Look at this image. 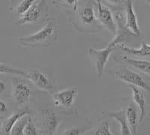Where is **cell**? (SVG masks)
<instances>
[{
	"label": "cell",
	"instance_id": "cell-1",
	"mask_svg": "<svg viewBox=\"0 0 150 135\" xmlns=\"http://www.w3.org/2000/svg\"><path fill=\"white\" fill-rule=\"evenodd\" d=\"M74 15L70 14L72 24L80 32L96 33L101 29L102 26L99 24L96 15L94 6L91 3H86L82 6L77 5L76 11L71 12Z\"/></svg>",
	"mask_w": 150,
	"mask_h": 135
},
{
	"label": "cell",
	"instance_id": "cell-2",
	"mask_svg": "<svg viewBox=\"0 0 150 135\" xmlns=\"http://www.w3.org/2000/svg\"><path fill=\"white\" fill-rule=\"evenodd\" d=\"M58 39L56 21L54 18H48L47 23L39 31L34 34L19 38V42L24 47H42L47 48L51 46Z\"/></svg>",
	"mask_w": 150,
	"mask_h": 135
},
{
	"label": "cell",
	"instance_id": "cell-3",
	"mask_svg": "<svg viewBox=\"0 0 150 135\" xmlns=\"http://www.w3.org/2000/svg\"><path fill=\"white\" fill-rule=\"evenodd\" d=\"M115 78L130 84V85L146 91L150 93V85L143 76L133 70L128 69H120L113 73Z\"/></svg>",
	"mask_w": 150,
	"mask_h": 135
},
{
	"label": "cell",
	"instance_id": "cell-4",
	"mask_svg": "<svg viewBox=\"0 0 150 135\" xmlns=\"http://www.w3.org/2000/svg\"><path fill=\"white\" fill-rule=\"evenodd\" d=\"M113 51L114 47L111 46L110 45H108L107 48L103 49H95L92 48L89 49V55L95 63L97 75L100 79L102 77L107 63Z\"/></svg>",
	"mask_w": 150,
	"mask_h": 135
},
{
	"label": "cell",
	"instance_id": "cell-5",
	"mask_svg": "<svg viewBox=\"0 0 150 135\" xmlns=\"http://www.w3.org/2000/svg\"><path fill=\"white\" fill-rule=\"evenodd\" d=\"M47 5L46 1H39L31 7L26 14L19 18L17 25H23L26 24H33L41 20L47 13Z\"/></svg>",
	"mask_w": 150,
	"mask_h": 135
},
{
	"label": "cell",
	"instance_id": "cell-6",
	"mask_svg": "<svg viewBox=\"0 0 150 135\" xmlns=\"http://www.w3.org/2000/svg\"><path fill=\"white\" fill-rule=\"evenodd\" d=\"M125 28L129 34L134 36H140V29L139 27L138 21L137 14L134 9V5L132 1H125Z\"/></svg>",
	"mask_w": 150,
	"mask_h": 135
},
{
	"label": "cell",
	"instance_id": "cell-7",
	"mask_svg": "<svg viewBox=\"0 0 150 135\" xmlns=\"http://www.w3.org/2000/svg\"><path fill=\"white\" fill-rule=\"evenodd\" d=\"M26 78L29 79L31 82H33L35 86L41 90L47 91L49 93H52L54 91V87L50 81V79L44 72L37 70H33L29 73H26Z\"/></svg>",
	"mask_w": 150,
	"mask_h": 135
},
{
	"label": "cell",
	"instance_id": "cell-8",
	"mask_svg": "<svg viewBox=\"0 0 150 135\" xmlns=\"http://www.w3.org/2000/svg\"><path fill=\"white\" fill-rule=\"evenodd\" d=\"M98 15L99 21L104 27H105L110 33L116 35L117 33V26L112 17L110 9L101 3V1L98 0L97 2Z\"/></svg>",
	"mask_w": 150,
	"mask_h": 135
},
{
	"label": "cell",
	"instance_id": "cell-9",
	"mask_svg": "<svg viewBox=\"0 0 150 135\" xmlns=\"http://www.w3.org/2000/svg\"><path fill=\"white\" fill-rule=\"evenodd\" d=\"M78 94V88L71 87L53 94V100L56 106L71 108Z\"/></svg>",
	"mask_w": 150,
	"mask_h": 135
},
{
	"label": "cell",
	"instance_id": "cell-10",
	"mask_svg": "<svg viewBox=\"0 0 150 135\" xmlns=\"http://www.w3.org/2000/svg\"><path fill=\"white\" fill-rule=\"evenodd\" d=\"M11 84L12 95L16 103L18 104H24L27 103L32 94L30 88L17 78L12 79Z\"/></svg>",
	"mask_w": 150,
	"mask_h": 135
},
{
	"label": "cell",
	"instance_id": "cell-11",
	"mask_svg": "<svg viewBox=\"0 0 150 135\" xmlns=\"http://www.w3.org/2000/svg\"><path fill=\"white\" fill-rule=\"evenodd\" d=\"M41 114L45 132L48 135H54L59 126V118L57 115L50 109L42 110Z\"/></svg>",
	"mask_w": 150,
	"mask_h": 135
},
{
	"label": "cell",
	"instance_id": "cell-12",
	"mask_svg": "<svg viewBox=\"0 0 150 135\" xmlns=\"http://www.w3.org/2000/svg\"><path fill=\"white\" fill-rule=\"evenodd\" d=\"M29 110L26 107L19 109L17 111L14 112L11 116L7 118L3 121L2 126V131L4 135H10L11 129L14 125L17 123L19 119H21L23 117L29 115Z\"/></svg>",
	"mask_w": 150,
	"mask_h": 135
},
{
	"label": "cell",
	"instance_id": "cell-13",
	"mask_svg": "<svg viewBox=\"0 0 150 135\" xmlns=\"http://www.w3.org/2000/svg\"><path fill=\"white\" fill-rule=\"evenodd\" d=\"M105 112V115L107 116L114 118L120 123V128H121V135H132L128 121H127L126 116H125V110H122L120 111Z\"/></svg>",
	"mask_w": 150,
	"mask_h": 135
},
{
	"label": "cell",
	"instance_id": "cell-14",
	"mask_svg": "<svg viewBox=\"0 0 150 135\" xmlns=\"http://www.w3.org/2000/svg\"><path fill=\"white\" fill-rule=\"evenodd\" d=\"M125 116L130 127L132 135H136L139 124V116L137 110L134 103H131L125 109Z\"/></svg>",
	"mask_w": 150,
	"mask_h": 135
},
{
	"label": "cell",
	"instance_id": "cell-15",
	"mask_svg": "<svg viewBox=\"0 0 150 135\" xmlns=\"http://www.w3.org/2000/svg\"><path fill=\"white\" fill-rule=\"evenodd\" d=\"M130 88L133 91V101L135 104L140 109V115L139 116V121H142L146 116V98L145 95L139 88L130 85Z\"/></svg>",
	"mask_w": 150,
	"mask_h": 135
},
{
	"label": "cell",
	"instance_id": "cell-16",
	"mask_svg": "<svg viewBox=\"0 0 150 135\" xmlns=\"http://www.w3.org/2000/svg\"><path fill=\"white\" fill-rule=\"evenodd\" d=\"M119 47L123 51L126 52L127 54L134 56H139V57H149L150 56V44H146L145 42H141V45L140 48L135 49V48H129L123 44L118 45ZM117 45V46H118Z\"/></svg>",
	"mask_w": 150,
	"mask_h": 135
},
{
	"label": "cell",
	"instance_id": "cell-17",
	"mask_svg": "<svg viewBox=\"0 0 150 135\" xmlns=\"http://www.w3.org/2000/svg\"><path fill=\"white\" fill-rule=\"evenodd\" d=\"M122 60L140 72L150 75V60H137V59L131 58L127 56L123 57Z\"/></svg>",
	"mask_w": 150,
	"mask_h": 135
},
{
	"label": "cell",
	"instance_id": "cell-18",
	"mask_svg": "<svg viewBox=\"0 0 150 135\" xmlns=\"http://www.w3.org/2000/svg\"><path fill=\"white\" fill-rule=\"evenodd\" d=\"M0 74H11V75H18L26 77V72L5 63H0Z\"/></svg>",
	"mask_w": 150,
	"mask_h": 135
},
{
	"label": "cell",
	"instance_id": "cell-19",
	"mask_svg": "<svg viewBox=\"0 0 150 135\" xmlns=\"http://www.w3.org/2000/svg\"><path fill=\"white\" fill-rule=\"evenodd\" d=\"M35 2V1H34V0H23V1H21L16 8L17 16L19 17L23 16L34 5Z\"/></svg>",
	"mask_w": 150,
	"mask_h": 135
},
{
	"label": "cell",
	"instance_id": "cell-20",
	"mask_svg": "<svg viewBox=\"0 0 150 135\" xmlns=\"http://www.w3.org/2000/svg\"><path fill=\"white\" fill-rule=\"evenodd\" d=\"M28 118L29 116H26L19 119L11 129L10 135H24V128L28 121Z\"/></svg>",
	"mask_w": 150,
	"mask_h": 135
},
{
	"label": "cell",
	"instance_id": "cell-21",
	"mask_svg": "<svg viewBox=\"0 0 150 135\" xmlns=\"http://www.w3.org/2000/svg\"><path fill=\"white\" fill-rule=\"evenodd\" d=\"M95 135H113L110 131L109 121H104L98 126L95 131Z\"/></svg>",
	"mask_w": 150,
	"mask_h": 135
},
{
	"label": "cell",
	"instance_id": "cell-22",
	"mask_svg": "<svg viewBox=\"0 0 150 135\" xmlns=\"http://www.w3.org/2000/svg\"><path fill=\"white\" fill-rule=\"evenodd\" d=\"M24 135H38L37 128L33 123L32 118L29 116L26 125L24 128Z\"/></svg>",
	"mask_w": 150,
	"mask_h": 135
},
{
	"label": "cell",
	"instance_id": "cell-23",
	"mask_svg": "<svg viewBox=\"0 0 150 135\" xmlns=\"http://www.w3.org/2000/svg\"><path fill=\"white\" fill-rule=\"evenodd\" d=\"M86 130L87 128H81L74 127V128L66 129L64 132L63 135H83Z\"/></svg>",
	"mask_w": 150,
	"mask_h": 135
},
{
	"label": "cell",
	"instance_id": "cell-24",
	"mask_svg": "<svg viewBox=\"0 0 150 135\" xmlns=\"http://www.w3.org/2000/svg\"><path fill=\"white\" fill-rule=\"evenodd\" d=\"M8 113L7 104L3 101L0 100V116H5Z\"/></svg>",
	"mask_w": 150,
	"mask_h": 135
},
{
	"label": "cell",
	"instance_id": "cell-25",
	"mask_svg": "<svg viewBox=\"0 0 150 135\" xmlns=\"http://www.w3.org/2000/svg\"><path fill=\"white\" fill-rule=\"evenodd\" d=\"M5 88H6V85H5V82L0 81V94H2L5 91Z\"/></svg>",
	"mask_w": 150,
	"mask_h": 135
},
{
	"label": "cell",
	"instance_id": "cell-26",
	"mask_svg": "<svg viewBox=\"0 0 150 135\" xmlns=\"http://www.w3.org/2000/svg\"><path fill=\"white\" fill-rule=\"evenodd\" d=\"M149 2V4H150V1H149V2Z\"/></svg>",
	"mask_w": 150,
	"mask_h": 135
}]
</instances>
